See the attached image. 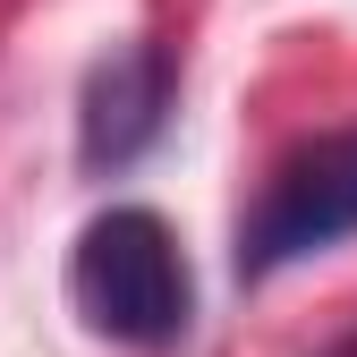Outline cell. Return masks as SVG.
I'll return each instance as SVG.
<instances>
[{"instance_id":"obj_1","label":"cell","mask_w":357,"mask_h":357,"mask_svg":"<svg viewBox=\"0 0 357 357\" xmlns=\"http://www.w3.org/2000/svg\"><path fill=\"white\" fill-rule=\"evenodd\" d=\"M68 306L111 349H178L196 324V273L188 247L153 204H111L68 238Z\"/></svg>"},{"instance_id":"obj_2","label":"cell","mask_w":357,"mask_h":357,"mask_svg":"<svg viewBox=\"0 0 357 357\" xmlns=\"http://www.w3.org/2000/svg\"><path fill=\"white\" fill-rule=\"evenodd\" d=\"M349 238H357V128H332L264 170L255 204L238 213V281H273Z\"/></svg>"},{"instance_id":"obj_3","label":"cell","mask_w":357,"mask_h":357,"mask_svg":"<svg viewBox=\"0 0 357 357\" xmlns=\"http://www.w3.org/2000/svg\"><path fill=\"white\" fill-rule=\"evenodd\" d=\"M170 111H178V60L162 43H145V34L111 43V52L85 68V85H77V170L85 178L137 170L162 145Z\"/></svg>"},{"instance_id":"obj_4","label":"cell","mask_w":357,"mask_h":357,"mask_svg":"<svg viewBox=\"0 0 357 357\" xmlns=\"http://www.w3.org/2000/svg\"><path fill=\"white\" fill-rule=\"evenodd\" d=\"M324 357H357V332H349V340H332V349H324Z\"/></svg>"}]
</instances>
